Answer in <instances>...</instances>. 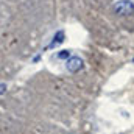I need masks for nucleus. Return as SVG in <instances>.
<instances>
[{
    "label": "nucleus",
    "instance_id": "3",
    "mask_svg": "<svg viewBox=\"0 0 134 134\" xmlns=\"http://www.w3.org/2000/svg\"><path fill=\"white\" fill-rule=\"evenodd\" d=\"M63 41H64V31H58V33L53 36V41H52V44H50V48H52V47L59 45Z\"/></svg>",
    "mask_w": 134,
    "mask_h": 134
},
{
    "label": "nucleus",
    "instance_id": "4",
    "mask_svg": "<svg viewBox=\"0 0 134 134\" xmlns=\"http://www.w3.org/2000/svg\"><path fill=\"white\" fill-rule=\"evenodd\" d=\"M70 58V52L69 50H63L58 53V59H69Z\"/></svg>",
    "mask_w": 134,
    "mask_h": 134
},
{
    "label": "nucleus",
    "instance_id": "2",
    "mask_svg": "<svg viewBox=\"0 0 134 134\" xmlns=\"http://www.w3.org/2000/svg\"><path fill=\"white\" fill-rule=\"evenodd\" d=\"M83 67V59L80 56H70L66 61V69L69 72H78Z\"/></svg>",
    "mask_w": 134,
    "mask_h": 134
},
{
    "label": "nucleus",
    "instance_id": "1",
    "mask_svg": "<svg viewBox=\"0 0 134 134\" xmlns=\"http://www.w3.org/2000/svg\"><path fill=\"white\" fill-rule=\"evenodd\" d=\"M114 11L117 14H120V16H128L134 11V3L131 0H120V2L115 3Z\"/></svg>",
    "mask_w": 134,
    "mask_h": 134
},
{
    "label": "nucleus",
    "instance_id": "5",
    "mask_svg": "<svg viewBox=\"0 0 134 134\" xmlns=\"http://www.w3.org/2000/svg\"><path fill=\"white\" fill-rule=\"evenodd\" d=\"M5 89H6V86H5V84H0V95L5 92Z\"/></svg>",
    "mask_w": 134,
    "mask_h": 134
}]
</instances>
